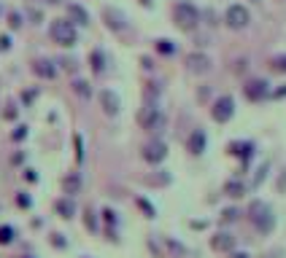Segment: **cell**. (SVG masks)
<instances>
[{
  "label": "cell",
  "mask_w": 286,
  "mask_h": 258,
  "mask_svg": "<svg viewBox=\"0 0 286 258\" xmlns=\"http://www.w3.org/2000/svg\"><path fill=\"white\" fill-rule=\"evenodd\" d=\"M224 194H227V197H243V194H246V183L243 180H238V177H232V180H227L224 183Z\"/></svg>",
  "instance_id": "d6986e66"
},
{
  "label": "cell",
  "mask_w": 286,
  "mask_h": 258,
  "mask_svg": "<svg viewBox=\"0 0 286 258\" xmlns=\"http://www.w3.org/2000/svg\"><path fill=\"white\" fill-rule=\"evenodd\" d=\"M103 16H106V19H111V22H108V25H111L113 30H124V27H127V25H124V16L119 14V11H113V8H108L106 14H103Z\"/></svg>",
  "instance_id": "ffe728a7"
},
{
  "label": "cell",
  "mask_w": 286,
  "mask_h": 258,
  "mask_svg": "<svg viewBox=\"0 0 286 258\" xmlns=\"http://www.w3.org/2000/svg\"><path fill=\"white\" fill-rule=\"evenodd\" d=\"M16 204H19V207H22V210H27V207H30V204H33V199H30V197H27V194H25V191H22V194H16Z\"/></svg>",
  "instance_id": "f1b7e54d"
},
{
  "label": "cell",
  "mask_w": 286,
  "mask_h": 258,
  "mask_svg": "<svg viewBox=\"0 0 286 258\" xmlns=\"http://www.w3.org/2000/svg\"><path fill=\"white\" fill-rule=\"evenodd\" d=\"M73 91H76L78 97H84V100H87V97L92 94V89H89V84H87V81H73Z\"/></svg>",
  "instance_id": "484cf974"
},
{
  "label": "cell",
  "mask_w": 286,
  "mask_h": 258,
  "mask_svg": "<svg viewBox=\"0 0 286 258\" xmlns=\"http://www.w3.org/2000/svg\"><path fill=\"white\" fill-rule=\"evenodd\" d=\"M22 258H30V256H22Z\"/></svg>",
  "instance_id": "b9f144b4"
},
{
  "label": "cell",
  "mask_w": 286,
  "mask_h": 258,
  "mask_svg": "<svg viewBox=\"0 0 286 258\" xmlns=\"http://www.w3.org/2000/svg\"><path fill=\"white\" fill-rule=\"evenodd\" d=\"M27 137V127H16V132H14V140L19 143V140H25Z\"/></svg>",
  "instance_id": "e575fe53"
},
{
  "label": "cell",
  "mask_w": 286,
  "mask_h": 258,
  "mask_svg": "<svg viewBox=\"0 0 286 258\" xmlns=\"http://www.w3.org/2000/svg\"><path fill=\"white\" fill-rule=\"evenodd\" d=\"M186 70L194 73V76H203V73L211 70V57L208 54H200V51H194V54L186 57Z\"/></svg>",
  "instance_id": "9c48e42d"
},
{
  "label": "cell",
  "mask_w": 286,
  "mask_h": 258,
  "mask_svg": "<svg viewBox=\"0 0 286 258\" xmlns=\"http://www.w3.org/2000/svg\"><path fill=\"white\" fill-rule=\"evenodd\" d=\"M211 248H214L216 253H232V250H235V237H232L230 231H216L214 237H211Z\"/></svg>",
  "instance_id": "8fae6325"
},
{
  "label": "cell",
  "mask_w": 286,
  "mask_h": 258,
  "mask_svg": "<svg viewBox=\"0 0 286 258\" xmlns=\"http://www.w3.org/2000/svg\"><path fill=\"white\" fill-rule=\"evenodd\" d=\"M11 49V38L8 35H0V51H8Z\"/></svg>",
  "instance_id": "8d00e7d4"
},
{
  "label": "cell",
  "mask_w": 286,
  "mask_h": 258,
  "mask_svg": "<svg viewBox=\"0 0 286 258\" xmlns=\"http://www.w3.org/2000/svg\"><path fill=\"white\" fill-rule=\"evenodd\" d=\"M138 207L143 210V213H146V218H154V215H157V210H154V204L148 202V199H143V197H138Z\"/></svg>",
  "instance_id": "4316f807"
},
{
  "label": "cell",
  "mask_w": 286,
  "mask_h": 258,
  "mask_svg": "<svg viewBox=\"0 0 286 258\" xmlns=\"http://www.w3.org/2000/svg\"><path fill=\"white\" fill-rule=\"evenodd\" d=\"M243 94H246V100L259 102L265 97H270V86H267V81H262V78H254V81H249L243 86Z\"/></svg>",
  "instance_id": "ba28073f"
},
{
  "label": "cell",
  "mask_w": 286,
  "mask_h": 258,
  "mask_svg": "<svg viewBox=\"0 0 286 258\" xmlns=\"http://www.w3.org/2000/svg\"><path fill=\"white\" fill-rule=\"evenodd\" d=\"M162 242H165V250H168L170 258H184L186 253H189V250H186L184 245L179 242V239H173V237H165Z\"/></svg>",
  "instance_id": "ac0fdd59"
},
{
  "label": "cell",
  "mask_w": 286,
  "mask_h": 258,
  "mask_svg": "<svg viewBox=\"0 0 286 258\" xmlns=\"http://www.w3.org/2000/svg\"><path fill=\"white\" fill-rule=\"evenodd\" d=\"M173 22H176V27H179V30L192 32L194 27L200 25V11H197V5L189 3V0H179V3L173 5Z\"/></svg>",
  "instance_id": "7a4b0ae2"
},
{
  "label": "cell",
  "mask_w": 286,
  "mask_h": 258,
  "mask_svg": "<svg viewBox=\"0 0 286 258\" xmlns=\"http://www.w3.org/2000/svg\"><path fill=\"white\" fill-rule=\"evenodd\" d=\"M73 140H76V159H78V162H84V145H81V135H76Z\"/></svg>",
  "instance_id": "1f68e13d"
},
{
  "label": "cell",
  "mask_w": 286,
  "mask_h": 258,
  "mask_svg": "<svg viewBox=\"0 0 286 258\" xmlns=\"http://www.w3.org/2000/svg\"><path fill=\"white\" fill-rule=\"evenodd\" d=\"M141 156H143V162H148V164H159V162H165V156H168V145H165V140L154 137V140H148L146 145H143Z\"/></svg>",
  "instance_id": "52a82bcc"
},
{
  "label": "cell",
  "mask_w": 286,
  "mask_h": 258,
  "mask_svg": "<svg viewBox=\"0 0 286 258\" xmlns=\"http://www.w3.org/2000/svg\"><path fill=\"white\" fill-rule=\"evenodd\" d=\"M27 14H30V19L36 22V25H38V22L43 19V14H41V11H38V8H33V5H30V8H27Z\"/></svg>",
  "instance_id": "836d02e7"
},
{
  "label": "cell",
  "mask_w": 286,
  "mask_h": 258,
  "mask_svg": "<svg viewBox=\"0 0 286 258\" xmlns=\"http://www.w3.org/2000/svg\"><path fill=\"white\" fill-rule=\"evenodd\" d=\"M68 16H71V19L68 22H73V25H89V14H87V8H84V5H78V3H71L68 5Z\"/></svg>",
  "instance_id": "e0dca14e"
},
{
  "label": "cell",
  "mask_w": 286,
  "mask_h": 258,
  "mask_svg": "<svg viewBox=\"0 0 286 258\" xmlns=\"http://www.w3.org/2000/svg\"><path fill=\"white\" fill-rule=\"evenodd\" d=\"M224 22H227V27L230 30H246L249 27V22H251V16H249V8L246 5H230V8L224 11Z\"/></svg>",
  "instance_id": "8992f818"
},
{
  "label": "cell",
  "mask_w": 286,
  "mask_h": 258,
  "mask_svg": "<svg viewBox=\"0 0 286 258\" xmlns=\"http://www.w3.org/2000/svg\"><path fill=\"white\" fill-rule=\"evenodd\" d=\"M25 180L27 183H38V172L36 170H25Z\"/></svg>",
  "instance_id": "d590c367"
},
{
  "label": "cell",
  "mask_w": 286,
  "mask_h": 258,
  "mask_svg": "<svg viewBox=\"0 0 286 258\" xmlns=\"http://www.w3.org/2000/svg\"><path fill=\"white\" fill-rule=\"evenodd\" d=\"M267 170H270V164H262V167L259 170H256V175H254V180H251V188H259L262 186V180H265V177H267Z\"/></svg>",
  "instance_id": "cb8c5ba5"
},
{
  "label": "cell",
  "mask_w": 286,
  "mask_h": 258,
  "mask_svg": "<svg viewBox=\"0 0 286 258\" xmlns=\"http://www.w3.org/2000/svg\"><path fill=\"white\" fill-rule=\"evenodd\" d=\"M51 245H54V248H60V250L68 248V242H65V237H62V234H51Z\"/></svg>",
  "instance_id": "4dcf8cb0"
},
{
  "label": "cell",
  "mask_w": 286,
  "mask_h": 258,
  "mask_svg": "<svg viewBox=\"0 0 286 258\" xmlns=\"http://www.w3.org/2000/svg\"><path fill=\"white\" fill-rule=\"evenodd\" d=\"M81 175H78V172H71V175H65L62 177V194H65V197H76L78 191H81Z\"/></svg>",
  "instance_id": "5bb4252c"
},
{
  "label": "cell",
  "mask_w": 286,
  "mask_h": 258,
  "mask_svg": "<svg viewBox=\"0 0 286 258\" xmlns=\"http://www.w3.org/2000/svg\"><path fill=\"white\" fill-rule=\"evenodd\" d=\"M281 191H286V175H284V180H281Z\"/></svg>",
  "instance_id": "60d3db41"
},
{
  "label": "cell",
  "mask_w": 286,
  "mask_h": 258,
  "mask_svg": "<svg viewBox=\"0 0 286 258\" xmlns=\"http://www.w3.org/2000/svg\"><path fill=\"white\" fill-rule=\"evenodd\" d=\"M235 218H238V210H235V207L224 210V221H235Z\"/></svg>",
  "instance_id": "74e56055"
},
{
  "label": "cell",
  "mask_w": 286,
  "mask_h": 258,
  "mask_svg": "<svg viewBox=\"0 0 286 258\" xmlns=\"http://www.w3.org/2000/svg\"><path fill=\"white\" fill-rule=\"evenodd\" d=\"M205 145H208V137H205L203 129H194L189 135V140H186V151L192 153V156H200V153L205 151Z\"/></svg>",
  "instance_id": "7c38bea8"
},
{
  "label": "cell",
  "mask_w": 286,
  "mask_h": 258,
  "mask_svg": "<svg viewBox=\"0 0 286 258\" xmlns=\"http://www.w3.org/2000/svg\"><path fill=\"white\" fill-rule=\"evenodd\" d=\"M84 221H87V229H89V231H97V223H95V215H92V210H87V215H84Z\"/></svg>",
  "instance_id": "d6a6232c"
},
{
  "label": "cell",
  "mask_w": 286,
  "mask_h": 258,
  "mask_svg": "<svg viewBox=\"0 0 286 258\" xmlns=\"http://www.w3.org/2000/svg\"><path fill=\"white\" fill-rule=\"evenodd\" d=\"M211 116H214V121L227 124L232 116H235V100H232L230 94H221L219 100L211 105Z\"/></svg>",
  "instance_id": "5b68a950"
},
{
  "label": "cell",
  "mask_w": 286,
  "mask_h": 258,
  "mask_svg": "<svg viewBox=\"0 0 286 258\" xmlns=\"http://www.w3.org/2000/svg\"><path fill=\"white\" fill-rule=\"evenodd\" d=\"M138 124L146 132H151V135H159V132L165 129V124H168V116H165V111L157 105V102H146L143 111L138 113Z\"/></svg>",
  "instance_id": "3957f363"
},
{
  "label": "cell",
  "mask_w": 286,
  "mask_h": 258,
  "mask_svg": "<svg viewBox=\"0 0 286 258\" xmlns=\"http://www.w3.org/2000/svg\"><path fill=\"white\" fill-rule=\"evenodd\" d=\"M273 97H276V100H281V97H286V84H284L278 91H273Z\"/></svg>",
  "instance_id": "ab89813d"
},
{
  "label": "cell",
  "mask_w": 286,
  "mask_h": 258,
  "mask_svg": "<svg viewBox=\"0 0 286 258\" xmlns=\"http://www.w3.org/2000/svg\"><path fill=\"white\" fill-rule=\"evenodd\" d=\"M14 237H16V231H14V226H0V245H11L14 242Z\"/></svg>",
  "instance_id": "7402d4cb"
},
{
  "label": "cell",
  "mask_w": 286,
  "mask_h": 258,
  "mask_svg": "<svg viewBox=\"0 0 286 258\" xmlns=\"http://www.w3.org/2000/svg\"><path fill=\"white\" fill-rule=\"evenodd\" d=\"M227 151H230L232 156H238L240 162H243V167H246V162L254 156V143H249V140H243V143H230V148H227Z\"/></svg>",
  "instance_id": "4fadbf2b"
},
{
  "label": "cell",
  "mask_w": 286,
  "mask_h": 258,
  "mask_svg": "<svg viewBox=\"0 0 286 258\" xmlns=\"http://www.w3.org/2000/svg\"><path fill=\"white\" fill-rule=\"evenodd\" d=\"M230 258H251V256H249V253H243V250H232Z\"/></svg>",
  "instance_id": "f35d334b"
},
{
  "label": "cell",
  "mask_w": 286,
  "mask_h": 258,
  "mask_svg": "<svg viewBox=\"0 0 286 258\" xmlns=\"http://www.w3.org/2000/svg\"><path fill=\"white\" fill-rule=\"evenodd\" d=\"M54 210H57V215L65 218V221H71V218L76 215V204H73V199H71V197L57 199V202H54Z\"/></svg>",
  "instance_id": "9a60e30c"
},
{
  "label": "cell",
  "mask_w": 286,
  "mask_h": 258,
  "mask_svg": "<svg viewBox=\"0 0 286 258\" xmlns=\"http://www.w3.org/2000/svg\"><path fill=\"white\" fill-rule=\"evenodd\" d=\"M8 25L14 27V30H16V27H22V14H19V11H11V14H8Z\"/></svg>",
  "instance_id": "f546056e"
},
{
  "label": "cell",
  "mask_w": 286,
  "mask_h": 258,
  "mask_svg": "<svg viewBox=\"0 0 286 258\" xmlns=\"http://www.w3.org/2000/svg\"><path fill=\"white\" fill-rule=\"evenodd\" d=\"M103 221H106L108 223V226H116V223H119V218H116V213H113V210L111 207H106V210H103Z\"/></svg>",
  "instance_id": "83f0119b"
},
{
  "label": "cell",
  "mask_w": 286,
  "mask_h": 258,
  "mask_svg": "<svg viewBox=\"0 0 286 258\" xmlns=\"http://www.w3.org/2000/svg\"><path fill=\"white\" fill-rule=\"evenodd\" d=\"M270 70L273 73H286V54H278L270 59Z\"/></svg>",
  "instance_id": "603a6c76"
},
{
  "label": "cell",
  "mask_w": 286,
  "mask_h": 258,
  "mask_svg": "<svg viewBox=\"0 0 286 258\" xmlns=\"http://www.w3.org/2000/svg\"><path fill=\"white\" fill-rule=\"evenodd\" d=\"M0 14H3V8H0Z\"/></svg>",
  "instance_id": "7bdbcfd3"
},
{
  "label": "cell",
  "mask_w": 286,
  "mask_h": 258,
  "mask_svg": "<svg viewBox=\"0 0 286 258\" xmlns=\"http://www.w3.org/2000/svg\"><path fill=\"white\" fill-rule=\"evenodd\" d=\"M100 108H103V113H106V116H116L119 108H122V100H119L116 91L103 89V91H100Z\"/></svg>",
  "instance_id": "30bf717a"
},
{
  "label": "cell",
  "mask_w": 286,
  "mask_h": 258,
  "mask_svg": "<svg viewBox=\"0 0 286 258\" xmlns=\"http://www.w3.org/2000/svg\"><path fill=\"white\" fill-rule=\"evenodd\" d=\"M49 35H51V41H54V43L65 46V49H71V46L76 43V38H78L76 35V25L68 22V19H54V22H51Z\"/></svg>",
  "instance_id": "277c9868"
},
{
  "label": "cell",
  "mask_w": 286,
  "mask_h": 258,
  "mask_svg": "<svg viewBox=\"0 0 286 258\" xmlns=\"http://www.w3.org/2000/svg\"><path fill=\"white\" fill-rule=\"evenodd\" d=\"M33 73L41 76V78H54L57 76V65L49 62V59H38V62H33Z\"/></svg>",
  "instance_id": "2e32d148"
},
{
  "label": "cell",
  "mask_w": 286,
  "mask_h": 258,
  "mask_svg": "<svg viewBox=\"0 0 286 258\" xmlns=\"http://www.w3.org/2000/svg\"><path fill=\"white\" fill-rule=\"evenodd\" d=\"M89 59H92V70L97 73V76H100V73H106V54H103L100 49H95Z\"/></svg>",
  "instance_id": "44dd1931"
},
{
  "label": "cell",
  "mask_w": 286,
  "mask_h": 258,
  "mask_svg": "<svg viewBox=\"0 0 286 258\" xmlns=\"http://www.w3.org/2000/svg\"><path fill=\"white\" fill-rule=\"evenodd\" d=\"M157 51H159V54H165V57H173L176 46H173V41H165V38H162V41H157Z\"/></svg>",
  "instance_id": "d4e9b609"
},
{
  "label": "cell",
  "mask_w": 286,
  "mask_h": 258,
  "mask_svg": "<svg viewBox=\"0 0 286 258\" xmlns=\"http://www.w3.org/2000/svg\"><path fill=\"white\" fill-rule=\"evenodd\" d=\"M249 215H251V223H254V229L259 234H270L273 229H276V215H273L270 204L262 202V199H254V202H251Z\"/></svg>",
  "instance_id": "6da1fadb"
}]
</instances>
